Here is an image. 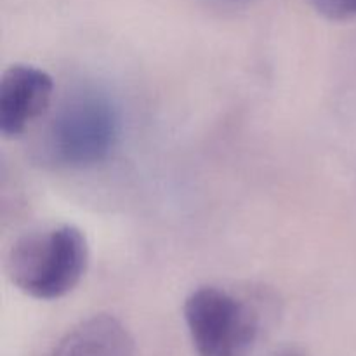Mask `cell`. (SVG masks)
I'll return each mask as SVG.
<instances>
[{"instance_id":"cell-1","label":"cell","mask_w":356,"mask_h":356,"mask_svg":"<svg viewBox=\"0 0 356 356\" xmlns=\"http://www.w3.org/2000/svg\"><path fill=\"white\" fill-rule=\"evenodd\" d=\"M87 264L86 235L73 225H58L19 236L7 254L6 271L23 294L54 301L80 284Z\"/></svg>"},{"instance_id":"cell-2","label":"cell","mask_w":356,"mask_h":356,"mask_svg":"<svg viewBox=\"0 0 356 356\" xmlns=\"http://www.w3.org/2000/svg\"><path fill=\"white\" fill-rule=\"evenodd\" d=\"M120 134L113 101L99 90L83 89L66 97L45 127L38 153L47 165L86 169L104 162Z\"/></svg>"},{"instance_id":"cell-3","label":"cell","mask_w":356,"mask_h":356,"mask_svg":"<svg viewBox=\"0 0 356 356\" xmlns=\"http://www.w3.org/2000/svg\"><path fill=\"white\" fill-rule=\"evenodd\" d=\"M183 312L198 356H252L261 318L249 301L221 287L205 285L188 296Z\"/></svg>"},{"instance_id":"cell-4","label":"cell","mask_w":356,"mask_h":356,"mask_svg":"<svg viewBox=\"0 0 356 356\" xmlns=\"http://www.w3.org/2000/svg\"><path fill=\"white\" fill-rule=\"evenodd\" d=\"M54 80L33 65H13L0 79V132L17 138L47 111Z\"/></svg>"},{"instance_id":"cell-5","label":"cell","mask_w":356,"mask_h":356,"mask_svg":"<svg viewBox=\"0 0 356 356\" xmlns=\"http://www.w3.org/2000/svg\"><path fill=\"white\" fill-rule=\"evenodd\" d=\"M52 356H136V346L120 320L111 315H94L72 327Z\"/></svg>"},{"instance_id":"cell-6","label":"cell","mask_w":356,"mask_h":356,"mask_svg":"<svg viewBox=\"0 0 356 356\" xmlns=\"http://www.w3.org/2000/svg\"><path fill=\"white\" fill-rule=\"evenodd\" d=\"M309 6L330 21H350L356 17V0H308Z\"/></svg>"},{"instance_id":"cell-7","label":"cell","mask_w":356,"mask_h":356,"mask_svg":"<svg viewBox=\"0 0 356 356\" xmlns=\"http://www.w3.org/2000/svg\"><path fill=\"white\" fill-rule=\"evenodd\" d=\"M271 356H308L302 348H298V346H284L280 348V350L275 351Z\"/></svg>"},{"instance_id":"cell-8","label":"cell","mask_w":356,"mask_h":356,"mask_svg":"<svg viewBox=\"0 0 356 356\" xmlns=\"http://www.w3.org/2000/svg\"><path fill=\"white\" fill-rule=\"evenodd\" d=\"M207 2L216 3V6H240V3H247L249 0H207Z\"/></svg>"}]
</instances>
